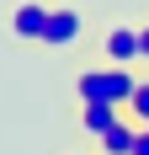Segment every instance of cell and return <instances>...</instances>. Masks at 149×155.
<instances>
[{
  "instance_id": "cell-4",
  "label": "cell",
  "mask_w": 149,
  "mask_h": 155,
  "mask_svg": "<svg viewBox=\"0 0 149 155\" xmlns=\"http://www.w3.org/2000/svg\"><path fill=\"white\" fill-rule=\"evenodd\" d=\"M122 123V107H106V102H80V112H74V128L80 134H90V139H101L106 128Z\"/></svg>"
},
{
  "instance_id": "cell-3",
  "label": "cell",
  "mask_w": 149,
  "mask_h": 155,
  "mask_svg": "<svg viewBox=\"0 0 149 155\" xmlns=\"http://www.w3.org/2000/svg\"><path fill=\"white\" fill-rule=\"evenodd\" d=\"M85 38V16L74 11V5H53V16H48V32H43V48H69Z\"/></svg>"
},
{
  "instance_id": "cell-7",
  "label": "cell",
  "mask_w": 149,
  "mask_h": 155,
  "mask_svg": "<svg viewBox=\"0 0 149 155\" xmlns=\"http://www.w3.org/2000/svg\"><path fill=\"white\" fill-rule=\"evenodd\" d=\"M128 118H133V123H149V75H138L133 102H128Z\"/></svg>"
},
{
  "instance_id": "cell-8",
  "label": "cell",
  "mask_w": 149,
  "mask_h": 155,
  "mask_svg": "<svg viewBox=\"0 0 149 155\" xmlns=\"http://www.w3.org/2000/svg\"><path fill=\"white\" fill-rule=\"evenodd\" d=\"M133 155H149V128L138 123V144H133Z\"/></svg>"
},
{
  "instance_id": "cell-1",
  "label": "cell",
  "mask_w": 149,
  "mask_h": 155,
  "mask_svg": "<svg viewBox=\"0 0 149 155\" xmlns=\"http://www.w3.org/2000/svg\"><path fill=\"white\" fill-rule=\"evenodd\" d=\"M133 86H138V75L128 64H96V70L74 75V96L80 102H106V107H122V112L133 102Z\"/></svg>"
},
{
  "instance_id": "cell-2",
  "label": "cell",
  "mask_w": 149,
  "mask_h": 155,
  "mask_svg": "<svg viewBox=\"0 0 149 155\" xmlns=\"http://www.w3.org/2000/svg\"><path fill=\"white\" fill-rule=\"evenodd\" d=\"M48 16H53V5H43V0H21V5L11 11V38H16V43H43Z\"/></svg>"
},
{
  "instance_id": "cell-10",
  "label": "cell",
  "mask_w": 149,
  "mask_h": 155,
  "mask_svg": "<svg viewBox=\"0 0 149 155\" xmlns=\"http://www.w3.org/2000/svg\"><path fill=\"white\" fill-rule=\"evenodd\" d=\"M144 128H149V123H144Z\"/></svg>"
},
{
  "instance_id": "cell-9",
  "label": "cell",
  "mask_w": 149,
  "mask_h": 155,
  "mask_svg": "<svg viewBox=\"0 0 149 155\" xmlns=\"http://www.w3.org/2000/svg\"><path fill=\"white\" fill-rule=\"evenodd\" d=\"M138 54L149 59V27H138Z\"/></svg>"
},
{
  "instance_id": "cell-5",
  "label": "cell",
  "mask_w": 149,
  "mask_h": 155,
  "mask_svg": "<svg viewBox=\"0 0 149 155\" xmlns=\"http://www.w3.org/2000/svg\"><path fill=\"white\" fill-rule=\"evenodd\" d=\"M101 54H106V64H133V59H144L138 54V27H106V38H101Z\"/></svg>"
},
{
  "instance_id": "cell-6",
  "label": "cell",
  "mask_w": 149,
  "mask_h": 155,
  "mask_svg": "<svg viewBox=\"0 0 149 155\" xmlns=\"http://www.w3.org/2000/svg\"><path fill=\"white\" fill-rule=\"evenodd\" d=\"M133 144H138V123L122 112V123L106 128L101 139H96V155H133Z\"/></svg>"
}]
</instances>
